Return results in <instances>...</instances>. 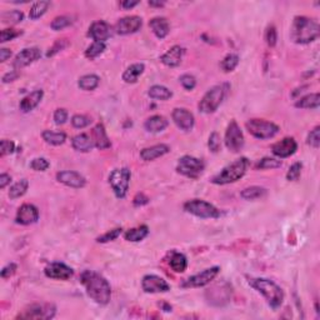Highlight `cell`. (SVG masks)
<instances>
[{
    "instance_id": "31",
    "label": "cell",
    "mask_w": 320,
    "mask_h": 320,
    "mask_svg": "<svg viewBox=\"0 0 320 320\" xmlns=\"http://www.w3.org/2000/svg\"><path fill=\"white\" fill-rule=\"evenodd\" d=\"M100 83V79H99L98 75L95 74H88L83 75L78 81V87L81 90H85V92H92V90L96 89Z\"/></svg>"
},
{
    "instance_id": "59",
    "label": "cell",
    "mask_w": 320,
    "mask_h": 320,
    "mask_svg": "<svg viewBox=\"0 0 320 320\" xmlns=\"http://www.w3.org/2000/svg\"><path fill=\"white\" fill-rule=\"evenodd\" d=\"M10 56H12V50L6 49V48L0 49V61H1V63H4V61L8 60Z\"/></svg>"
},
{
    "instance_id": "58",
    "label": "cell",
    "mask_w": 320,
    "mask_h": 320,
    "mask_svg": "<svg viewBox=\"0 0 320 320\" xmlns=\"http://www.w3.org/2000/svg\"><path fill=\"white\" fill-rule=\"evenodd\" d=\"M18 76H19V73H18L17 70H12L10 73H6V74L4 75L3 83L6 84V83H10V81H14Z\"/></svg>"
},
{
    "instance_id": "50",
    "label": "cell",
    "mask_w": 320,
    "mask_h": 320,
    "mask_svg": "<svg viewBox=\"0 0 320 320\" xmlns=\"http://www.w3.org/2000/svg\"><path fill=\"white\" fill-rule=\"evenodd\" d=\"M50 167V163L45 158H35L30 163V168L35 171H45Z\"/></svg>"
},
{
    "instance_id": "29",
    "label": "cell",
    "mask_w": 320,
    "mask_h": 320,
    "mask_svg": "<svg viewBox=\"0 0 320 320\" xmlns=\"http://www.w3.org/2000/svg\"><path fill=\"white\" fill-rule=\"evenodd\" d=\"M144 64L142 63H136L130 65L129 68H127L124 73H123V80L128 84H134L138 81L139 76L144 73Z\"/></svg>"
},
{
    "instance_id": "40",
    "label": "cell",
    "mask_w": 320,
    "mask_h": 320,
    "mask_svg": "<svg viewBox=\"0 0 320 320\" xmlns=\"http://www.w3.org/2000/svg\"><path fill=\"white\" fill-rule=\"evenodd\" d=\"M24 14L20 10H10L1 14V21L4 24H18L23 20Z\"/></svg>"
},
{
    "instance_id": "57",
    "label": "cell",
    "mask_w": 320,
    "mask_h": 320,
    "mask_svg": "<svg viewBox=\"0 0 320 320\" xmlns=\"http://www.w3.org/2000/svg\"><path fill=\"white\" fill-rule=\"evenodd\" d=\"M134 205L135 207H142V205H145L149 203V198L148 196H145L143 193H139L136 194L135 196H134V200H133Z\"/></svg>"
},
{
    "instance_id": "55",
    "label": "cell",
    "mask_w": 320,
    "mask_h": 320,
    "mask_svg": "<svg viewBox=\"0 0 320 320\" xmlns=\"http://www.w3.org/2000/svg\"><path fill=\"white\" fill-rule=\"evenodd\" d=\"M68 120V112L65 109H56L54 113L55 124L61 125Z\"/></svg>"
},
{
    "instance_id": "22",
    "label": "cell",
    "mask_w": 320,
    "mask_h": 320,
    "mask_svg": "<svg viewBox=\"0 0 320 320\" xmlns=\"http://www.w3.org/2000/svg\"><path fill=\"white\" fill-rule=\"evenodd\" d=\"M88 35H89L94 41L105 43V40H108L110 37V26L108 25V23H105V21L103 20L94 21V23L90 25Z\"/></svg>"
},
{
    "instance_id": "62",
    "label": "cell",
    "mask_w": 320,
    "mask_h": 320,
    "mask_svg": "<svg viewBox=\"0 0 320 320\" xmlns=\"http://www.w3.org/2000/svg\"><path fill=\"white\" fill-rule=\"evenodd\" d=\"M164 1H149V5L150 6H158V8H160V6H164Z\"/></svg>"
},
{
    "instance_id": "24",
    "label": "cell",
    "mask_w": 320,
    "mask_h": 320,
    "mask_svg": "<svg viewBox=\"0 0 320 320\" xmlns=\"http://www.w3.org/2000/svg\"><path fill=\"white\" fill-rule=\"evenodd\" d=\"M169 151H170V147L167 144L153 145V147L143 149L142 151H140V158H142L144 162H153L155 159L168 154Z\"/></svg>"
},
{
    "instance_id": "19",
    "label": "cell",
    "mask_w": 320,
    "mask_h": 320,
    "mask_svg": "<svg viewBox=\"0 0 320 320\" xmlns=\"http://www.w3.org/2000/svg\"><path fill=\"white\" fill-rule=\"evenodd\" d=\"M39 219V210L33 204H23L18 209L15 222L21 225L34 224Z\"/></svg>"
},
{
    "instance_id": "3",
    "label": "cell",
    "mask_w": 320,
    "mask_h": 320,
    "mask_svg": "<svg viewBox=\"0 0 320 320\" xmlns=\"http://www.w3.org/2000/svg\"><path fill=\"white\" fill-rule=\"evenodd\" d=\"M248 283L265 298L266 303L271 308L278 309L282 306L284 301V291L273 280L265 278H248Z\"/></svg>"
},
{
    "instance_id": "10",
    "label": "cell",
    "mask_w": 320,
    "mask_h": 320,
    "mask_svg": "<svg viewBox=\"0 0 320 320\" xmlns=\"http://www.w3.org/2000/svg\"><path fill=\"white\" fill-rule=\"evenodd\" d=\"M225 147L230 150L231 153H239L244 147V135L235 120H231L229 123L226 132H225Z\"/></svg>"
},
{
    "instance_id": "34",
    "label": "cell",
    "mask_w": 320,
    "mask_h": 320,
    "mask_svg": "<svg viewBox=\"0 0 320 320\" xmlns=\"http://www.w3.org/2000/svg\"><path fill=\"white\" fill-rule=\"evenodd\" d=\"M45 143L50 145H61L67 140V134L64 132H52V130H44L41 134Z\"/></svg>"
},
{
    "instance_id": "32",
    "label": "cell",
    "mask_w": 320,
    "mask_h": 320,
    "mask_svg": "<svg viewBox=\"0 0 320 320\" xmlns=\"http://www.w3.org/2000/svg\"><path fill=\"white\" fill-rule=\"evenodd\" d=\"M148 95L155 100H168L173 96V93L164 85H153L149 88Z\"/></svg>"
},
{
    "instance_id": "61",
    "label": "cell",
    "mask_w": 320,
    "mask_h": 320,
    "mask_svg": "<svg viewBox=\"0 0 320 320\" xmlns=\"http://www.w3.org/2000/svg\"><path fill=\"white\" fill-rule=\"evenodd\" d=\"M139 4V1H129V0H125V1H121V8L124 9H132L134 6H136Z\"/></svg>"
},
{
    "instance_id": "35",
    "label": "cell",
    "mask_w": 320,
    "mask_h": 320,
    "mask_svg": "<svg viewBox=\"0 0 320 320\" xmlns=\"http://www.w3.org/2000/svg\"><path fill=\"white\" fill-rule=\"evenodd\" d=\"M170 266L175 273H183L188 266V260L184 254L174 251L170 258Z\"/></svg>"
},
{
    "instance_id": "49",
    "label": "cell",
    "mask_w": 320,
    "mask_h": 320,
    "mask_svg": "<svg viewBox=\"0 0 320 320\" xmlns=\"http://www.w3.org/2000/svg\"><path fill=\"white\" fill-rule=\"evenodd\" d=\"M69 45V41L67 40V39H59V40H56L54 43V45L52 46L49 49V52L46 53V56L49 58V56H54L56 53L61 52L63 49H65L67 46Z\"/></svg>"
},
{
    "instance_id": "60",
    "label": "cell",
    "mask_w": 320,
    "mask_h": 320,
    "mask_svg": "<svg viewBox=\"0 0 320 320\" xmlns=\"http://www.w3.org/2000/svg\"><path fill=\"white\" fill-rule=\"evenodd\" d=\"M10 182H12V176L10 175H8V174H1L0 175V188L1 189H4L8 184H10Z\"/></svg>"
},
{
    "instance_id": "1",
    "label": "cell",
    "mask_w": 320,
    "mask_h": 320,
    "mask_svg": "<svg viewBox=\"0 0 320 320\" xmlns=\"http://www.w3.org/2000/svg\"><path fill=\"white\" fill-rule=\"evenodd\" d=\"M80 283L85 288L88 297L96 304L107 305L112 298V288L108 280L96 271L84 270L80 275Z\"/></svg>"
},
{
    "instance_id": "41",
    "label": "cell",
    "mask_w": 320,
    "mask_h": 320,
    "mask_svg": "<svg viewBox=\"0 0 320 320\" xmlns=\"http://www.w3.org/2000/svg\"><path fill=\"white\" fill-rule=\"evenodd\" d=\"M238 64H239V56L237 54H228L223 59L222 69L225 73H230L238 67Z\"/></svg>"
},
{
    "instance_id": "7",
    "label": "cell",
    "mask_w": 320,
    "mask_h": 320,
    "mask_svg": "<svg viewBox=\"0 0 320 320\" xmlns=\"http://www.w3.org/2000/svg\"><path fill=\"white\" fill-rule=\"evenodd\" d=\"M132 173L128 168H118L110 173L109 184L118 199H124L129 190Z\"/></svg>"
},
{
    "instance_id": "6",
    "label": "cell",
    "mask_w": 320,
    "mask_h": 320,
    "mask_svg": "<svg viewBox=\"0 0 320 320\" xmlns=\"http://www.w3.org/2000/svg\"><path fill=\"white\" fill-rule=\"evenodd\" d=\"M245 127L250 135L260 140L274 138L280 130L277 124L271 121L263 120V119H250L246 121Z\"/></svg>"
},
{
    "instance_id": "53",
    "label": "cell",
    "mask_w": 320,
    "mask_h": 320,
    "mask_svg": "<svg viewBox=\"0 0 320 320\" xmlns=\"http://www.w3.org/2000/svg\"><path fill=\"white\" fill-rule=\"evenodd\" d=\"M179 80H180V84H182L183 87H184L187 90H193L196 85L195 78H194L193 75H190V74L182 75Z\"/></svg>"
},
{
    "instance_id": "20",
    "label": "cell",
    "mask_w": 320,
    "mask_h": 320,
    "mask_svg": "<svg viewBox=\"0 0 320 320\" xmlns=\"http://www.w3.org/2000/svg\"><path fill=\"white\" fill-rule=\"evenodd\" d=\"M298 144L294 138H284L271 147V151L278 158H288L297 153Z\"/></svg>"
},
{
    "instance_id": "21",
    "label": "cell",
    "mask_w": 320,
    "mask_h": 320,
    "mask_svg": "<svg viewBox=\"0 0 320 320\" xmlns=\"http://www.w3.org/2000/svg\"><path fill=\"white\" fill-rule=\"evenodd\" d=\"M184 54H185V49L183 46L174 45L171 46L170 49L168 50L165 54L162 55L160 60H162V63L164 64V65H167V67L175 68L178 67V65H180Z\"/></svg>"
},
{
    "instance_id": "15",
    "label": "cell",
    "mask_w": 320,
    "mask_h": 320,
    "mask_svg": "<svg viewBox=\"0 0 320 320\" xmlns=\"http://www.w3.org/2000/svg\"><path fill=\"white\" fill-rule=\"evenodd\" d=\"M171 118H173L176 127L180 128L184 132H190L194 128V124H195V119H194L193 114L189 110L184 109V108H175L173 110Z\"/></svg>"
},
{
    "instance_id": "27",
    "label": "cell",
    "mask_w": 320,
    "mask_h": 320,
    "mask_svg": "<svg viewBox=\"0 0 320 320\" xmlns=\"http://www.w3.org/2000/svg\"><path fill=\"white\" fill-rule=\"evenodd\" d=\"M72 145L76 151H80V153H88L94 147V143H93L92 136H89L88 134H79V135H75L72 140Z\"/></svg>"
},
{
    "instance_id": "44",
    "label": "cell",
    "mask_w": 320,
    "mask_h": 320,
    "mask_svg": "<svg viewBox=\"0 0 320 320\" xmlns=\"http://www.w3.org/2000/svg\"><path fill=\"white\" fill-rule=\"evenodd\" d=\"M90 123H92V119L87 115H83V114H76L72 118V125L76 129L87 128L88 125H90Z\"/></svg>"
},
{
    "instance_id": "33",
    "label": "cell",
    "mask_w": 320,
    "mask_h": 320,
    "mask_svg": "<svg viewBox=\"0 0 320 320\" xmlns=\"http://www.w3.org/2000/svg\"><path fill=\"white\" fill-rule=\"evenodd\" d=\"M148 234H149V228H148L147 225H140L138 228L130 229L125 233V239L128 242H133V243H138L142 242L143 239L148 237Z\"/></svg>"
},
{
    "instance_id": "2",
    "label": "cell",
    "mask_w": 320,
    "mask_h": 320,
    "mask_svg": "<svg viewBox=\"0 0 320 320\" xmlns=\"http://www.w3.org/2000/svg\"><path fill=\"white\" fill-rule=\"evenodd\" d=\"M320 35L318 21L308 17H295L290 30L291 40L297 44H310Z\"/></svg>"
},
{
    "instance_id": "48",
    "label": "cell",
    "mask_w": 320,
    "mask_h": 320,
    "mask_svg": "<svg viewBox=\"0 0 320 320\" xmlns=\"http://www.w3.org/2000/svg\"><path fill=\"white\" fill-rule=\"evenodd\" d=\"M306 143L308 145H310L312 148L318 149L320 145V127H315L314 129L309 133L308 139H306Z\"/></svg>"
},
{
    "instance_id": "52",
    "label": "cell",
    "mask_w": 320,
    "mask_h": 320,
    "mask_svg": "<svg viewBox=\"0 0 320 320\" xmlns=\"http://www.w3.org/2000/svg\"><path fill=\"white\" fill-rule=\"evenodd\" d=\"M21 34V32H19V30L17 29H4L1 30V34H0V39H1V43H6V41L9 40H13V39H15L17 37H19V35Z\"/></svg>"
},
{
    "instance_id": "47",
    "label": "cell",
    "mask_w": 320,
    "mask_h": 320,
    "mask_svg": "<svg viewBox=\"0 0 320 320\" xmlns=\"http://www.w3.org/2000/svg\"><path fill=\"white\" fill-rule=\"evenodd\" d=\"M208 147L211 153H218L220 148H222V139H220V135L216 132L211 133L210 136H209Z\"/></svg>"
},
{
    "instance_id": "5",
    "label": "cell",
    "mask_w": 320,
    "mask_h": 320,
    "mask_svg": "<svg viewBox=\"0 0 320 320\" xmlns=\"http://www.w3.org/2000/svg\"><path fill=\"white\" fill-rule=\"evenodd\" d=\"M226 92H228L226 84H220V85H215V87L210 88L208 92L205 93V95L203 96L199 105H198L200 112L204 113V114H211V113L216 112L218 108L222 105Z\"/></svg>"
},
{
    "instance_id": "8",
    "label": "cell",
    "mask_w": 320,
    "mask_h": 320,
    "mask_svg": "<svg viewBox=\"0 0 320 320\" xmlns=\"http://www.w3.org/2000/svg\"><path fill=\"white\" fill-rule=\"evenodd\" d=\"M184 210L203 219H216L220 216L219 209L210 203L200 199H193L185 203Z\"/></svg>"
},
{
    "instance_id": "26",
    "label": "cell",
    "mask_w": 320,
    "mask_h": 320,
    "mask_svg": "<svg viewBox=\"0 0 320 320\" xmlns=\"http://www.w3.org/2000/svg\"><path fill=\"white\" fill-rule=\"evenodd\" d=\"M149 26L151 32L155 34L156 38L159 39H164L168 37L169 32H170V25L168 23V20L165 18H154L149 21Z\"/></svg>"
},
{
    "instance_id": "23",
    "label": "cell",
    "mask_w": 320,
    "mask_h": 320,
    "mask_svg": "<svg viewBox=\"0 0 320 320\" xmlns=\"http://www.w3.org/2000/svg\"><path fill=\"white\" fill-rule=\"evenodd\" d=\"M92 139L93 143H94V147H96L100 150L109 149L112 147V143H110L109 138H108L104 125L101 124V123H99V124L94 127L92 132Z\"/></svg>"
},
{
    "instance_id": "4",
    "label": "cell",
    "mask_w": 320,
    "mask_h": 320,
    "mask_svg": "<svg viewBox=\"0 0 320 320\" xmlns=\"http://www.w3.org/2000/svg\"><path fill=\"white\" fill-rule=\"evenodd\" d=\"M249 165H250V162L244 156L237 159L235 162L226 165L223 170H220V173L214 175L213 179H211V183L216 185H226L238 182L245 175Z\"/></svg>"
},
{
    "instance_id": "12",
    "label": "cell",
    "mask_w": 320,
    "mask_h": 320,
    "mask_svg": "<svg viewBox=\"0 0 320 320\" xmlns=\"http://www.w3.org/2000/svg\"><path fill=\"white\" fill-rule=\"evenodd\" d=\"M219 271V266H211V268L205 269L202 273H198V274L184 280L182 283V288H200V286L208 285L210 282H213L218 277Z\"/></svg>"
},
{
    "instance_id": "17",
    "label": "cell",
    "mask_w": 320,
    "mask_h": 320,
    "mask_svg": "<svg viewBox=\"0 0 320 320\" xmlns=\"http://www.w3.org/2000/svg\"><path fill=\"white\" fill-rule=\"evenodd\" d=\"M45 275L50 279L69 280L74 275V270L63 263H52L44 270Z\"/></svg>"
},
{
    "instance_id": "45",
    "label": "cell",
    "mask_w": 320,
    "mask_h": 320,
    "mask_svg": "<svg viewBox=\"0 0 320 320\" xmlns=\"http://www.w3.org/2000/svg\"><path fill=\"white\" fill-rule=\"evenodd\" d=\"M121 231H123V229H121V228L113 229V230L107 231L105 234H103V235H100V237L96 238V242H98V243L113 242V240H115L118 237H120Z\"/></svg>"
},
{
    "instance_id": "39",
    "label": "cell",
    "mask_w": 320,
    "mask_h": 320,
    "mask_svg": "<svg viewBox=\"0 0 320 320\" xmlns=\"http://www.w3.org/2000/svg\"><path fill=\"white\" fill-rule=\"evenodd\" d=\"M105 48H107V46H105V43L94 41V43H93L92 45L88 46V49L85 50V56H87L88 59H90V60H93V59L98 58L100 54H103Z\"/></svg>"
},
{
    "instance_id": "56",
    "label": "cell",
    "mask_w": 320,
    "mask_h": 320,
    "mask_svg": "<svg viewBox=\"0 0 320 320\" xmlns=\"http://www.w3.org/2000/svg\"><path fill=\"white\" fill-rule=\"evenodd\" d=\"M15 271H17V264L10 263V264H8L6 266H4L3 270H1V278L8 279V278H10L12 275L15 274Z\"/></svg>"
},
{
    "instance_id": "16",
    "label": "cell",
    "mask_w": 320,
    "mask_h": 320,
    "mask_svg": "<svg viewBox=\"0 0 320 320\" xmlns=\"http://www.w3.org/2000/svg\"><path fill=\"white\" fill-rule=\"evenodd\" d=\"M56 179H58V182L61 183V184L74 188V189H80V188H84L85 184H87L85 178H84L80 173L74 170L59 171V173L56 174Z\"/></svg>"
},
{
    "instance_id": "43",
    "label": "cell",
    "mask_w": 320,
    "mask_h": 320,
    "mask_svg": "<svg viewBox=\"0 0 320 320\" xmlns=\"http://www.w3.org/2000/svg\"><path fill=\"white\" fill-rule=\"evenodd\" d=\"M282 167V162L273 158H263L257 164V169H277Z\"/></svg>"
},
{
    "instance_id": "9",
    "label": "cell",
    "mask_w": 320,
    "mask_h": 320,
    "mask_svg": "<svg viewBox=\"0 0 320 320\" xmlns=\"http://www.w3.org/2000/svg\"><path fill=\"white\" fill-rule=\"evenodd\" d=\"M205 169V164L202 159L194 158L190 155H184L179 159L176 165V171L182 175L190 179H198Z\"/></svg>"
},
{
    "instance_id": "63",
    "label": "cell",
    "mask_w": 320,
    "mask_h": 320,
    "mask_svg": "<svg viewBox=\"0 0 320 320\" xmlns=\"http://www.w3.org/2000/svg\"><path fill=\"white\" fill-rule=\"evenodd\" d=\"M162 306H163V309H164L165 312H171V305H169V304L163 303Z\"/></svg>"
},
{
    "instance_id": "13",
    "label": "cell",
    "mask_w": 320,
    "mask_h": 320,
    "mask_svg": "<svg viewBox=\"0 0 320 320\" xmlns=\"http://www.w3.org/2000/svg\"><path fill=\"white\" fill-rule=\"evenodd\" d=\"M142 288L145 293H167L170 290V285L168 284L167 280L158 275H145L142 280Z\"/></svg>"
},
{
    "instance_id": "28",
    "label": "cell",
    "mask_w": 320,
    "mask_h": 320,
    "mask_svg": "<svg viewBox=\"0 0 320 320\" xmlns=\"http://www.w3.org/2000/svg\"><path fill=\"white\" fill-rule=\"evenodd\" d=\"M168 125H169V121L167 120V118L162 115L150 116L144 123V128L149 133H160Z\"/></svg>"
},
{
    "instance_id": "14",
    "label": "cell",
    "mask_w": 320,
    "mask_h": 320,
    "mask_svg": "<svg viewBox=\"0 0 320 320\" xmlns=\"http://www.w3.org/2000/svg\"><path fill=\"white\" fill-rule=\"evenodd\" d=\"M40 56L41 52L39 48H37V46H34V48H26V49H23L15 56L14 61H13V68L14 69H21L24 67H28L32 63L37 61Z\"/></svg>"
},
{
    "instance_id": "18",
    "label": "cell",
    "mask_w": 320,
    "mask_h": 320,
    "mask_svg": "<svg viewBox=\"0 0 320 320\" xmlns=\"http://www.w3.org/2000/svg\"><path fill=\"white\" fill-rule=\"evenodd\" d=\"M143 25L142 18L136 17V15H132V17H125L116 23V33L120 35H128L133 34V33L138 32Z\"/></svg>"
},
{
    "instance_id": "42",
    "label": "cell",
    "mask_w": 320,
    "mask_h": 320,
    "mask_svg": "<svg viewBox=\"0 0 320 320\" xmlns=\"http://www.w3.org/2000/svg\"><path fill=\"white\" fill-rule=\"evenodd\" d=\"M73 23L72 18L67 17V15H61V17H56L54 20L52 21L50 26H52L53 30H61L64 28L69 26Z\"/></svg>"
},
{
    "instance_id": "38",
    "label": "cell",
    "mask_w": 320,
    "mask_h": 320,
    "mask_svg": "<svg viewBox=\"0 0 320 320\" xmlns=\"http://www.w3.org/2000/svg\"><path fill=\"white\" fill-rule=\"evenodd\" d=\"M49 6H50V1H37V3H34L32 8H30V12H29L30 19L35 20V19H39L40 17H43Z\"/></svg>"
},
{
    "instance_id": "25",
    "label": "cell",
    "mask_w": 320,
    "mask_h": 320,
    "mask_svg": "<svg viewBox=\"0 0 320 320\" xmlns=\"http://www.w3.org/2000/svg\"><path fill=\"white\" fill-rule=\"evenodd\" d=\"M44 95L43 90H34L30 94H28L26 96H24L20 101V110L23 113H29L33 109L39 105V103L41 101Z\"/></svg>"
},
{
    "instance_id": "51",
    "label": "cell",
    "mask_w": 320,
    "mask_h": 320,
    "mask_svg": "<svg viewBox=\"0 0 320 320\" xmlns=\"http://www.w3.org/2000/svg\"><path fill=\"white\" fill-rule=\"evenodd\" d=\"M265 40H266V44H268L270 48H273V46L277 45L278 33H277V29H275L274 25L268 26V29H266V33H265Z\"/></svg>"
},
{
    "instance_id": "36",
    "label": "cell",
    "mask_w": 320,
    "mask_h": 320,
    "mask_svg": "<svg viewBox=\"0 0 320 320\" xmlns=\"http://www.w3.org/2000/svg\"><path fill=\"white\" fill-rule=\"evenodd\" d=\"M266 194V189L262 187H249L245 188L244 190L242 191V198L245 200H255V199H260L263 196H265Z\"/></svg>"
},
{
    "instance_id": "30",
    "label": "cell",
    "mask_w": 320,
    "mask_h": 320,
    "mask_svg": "<svg viewBox=\"0 0 320 320\" xmlns=\"http://www.w3.org/2000/svg\"><path fill=\"white\" fill-rule=\"evenodd\" d=\"M319 105H320L319 93L308 94V95L303 96V98L298 99L297 103H295V108H300V109H318Z\"/></svg>"
},
{
    "instance_id": "54",
    "label": "cell",
    "mask_w": 320,
    "mask_h": 320,
    "mask_svg": "<svg viewBox=\"0 0 320 320\" xmlns=\"http://www.w3.org/2000/svg\"><path fill=\"white\" fill-rule=\"evenodd\" d=\"M0 147H1V151H0V155L1 156L8 155V154H12L13 151L15 150L14 143H13L12 140H6V139L1 140V143H0Z\"/></svg>"
},
{
    "instance_id": "37",
    "label": "cell",
    "mask_w": 320,
    "mask_h": 320,
    "mask_svg": "<svg viewBox=\"0 0 320 320\" xmlns=\"http://www.w3.org/2000/svg\"><path fill=\"white\" fill-rule=\"evenodd\" d=\"M28 188H29V182H28L26 179H21V180L15 183V184L10 188V190H9V198H10V199H18V198H20V196H23L24 194L26 193Z\"/></svg>"
},
{
    "instance_id": "11",
    "label": "cell",
    "mask_w": 320,
    "mask_h": 320,
    "mask_svg": "<svg viewBox=\"0 0 320 320\" xmlns=\"http://www.w3.org/2000/svg\"><path fill=\"white\" fill-rule=\"evenodd\" d=\"M56 313V308L53 304H33L24 309L23 313L17 319H52Z\"/></svg>"
},
{
    "instance_id": "46",
    "label": "cell",
    "mask_w": 320,
    "mask_h": 320,
    "mask_svg": "<svg viewBox=\"0 0 320 320\" xmlns=\"http://www.w3.org/2000/svg\"><path fill=\"white\" fill-rule=\"evenodd\" d=\"M301 169H303L301 163H294L288 170V173H286V179H288L289 182H297L298 179L300 178Z\"/></svg>"
}]
</instances>
